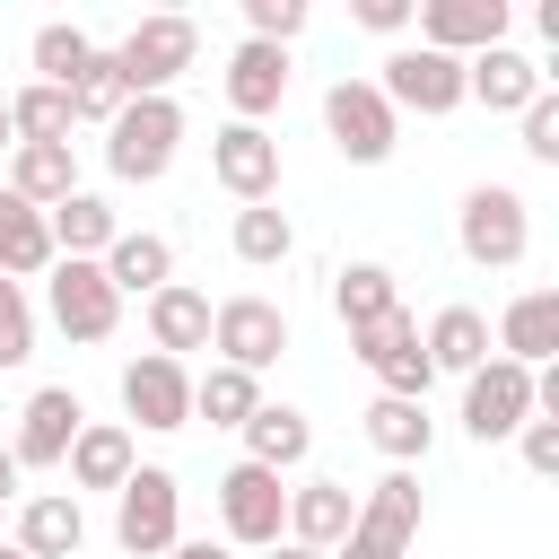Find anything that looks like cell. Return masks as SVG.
<instances>
[{"label": "cell", "instance_id": "7a4b0ae2", "mask_svg": "<svg viewBox=\"0 0 559 559\" xmlns=\"http://www.w3.org/2000/svg\"><path fill=\"white\" fill-rule=\"evenodd\" d=\"M201 61V26L192 17H140L122 44H114V79H122V96H175V79Z\"/></svg>", "mask_w": 559, "mask_h": 559}, {"label": "cell", "instance_id": "9c48e42d", "mask_svg": "<svg viewBox=\"0 0 559 559\" xmlns=\"http://www.w3.org/2000/svg\"><path fill=\"white\" fill-rule=\"evenodd\" d=\"M210 349H218V367H245V376H262L280 349H288V314L271 306V297H218L210 306Z\"/></svg>", "mask_w": 559, "mask_h": 559}, {"label": "cell", "instance_id": "7c38bea8", "mask_svg": "<svg viewBox=\"0 0 559 559\" xmlns=\"http://www.w3.org/2000/svg\"><path fill=\"white\" fill-rule=\"evenodd\" d=\"M122 411H131L148 437H175V428H192V367H183V358H157V349H140V358L122 367Z\"/></svg>", "mask_w": 559, "mask_h": 559}, {"label": "cell", "instance_id": "44dd1931", "mask_svg": "<svg viewBox=\"0 0 559 559\" xmlns=\"http://www.w3.org/2000/svg\"><path fill=\"white\" fill-rule=\"evenodd\" d=\"M79 542H87V507H79L70 489L17 498V550H26V559H79Z\"/></svg>", "mask_w": 559, "mask_h": 559}, {"label": "cell", "instance_id": "f546056e", "mask_svg": "<svg viewBox=\"0 0 559 559\" xmlns=\"http://www.w3.org/2000/svg\"><path fill=\"white\" fill-rule=\"evenodd\" d=\"M0 192H17L26 210H52V201H70V192H79V157H70V148H35V140H26V148H9V183H0Z\"/></svg>", "mask_w": 559, "mask_h": 559}, {"label": "cell", "instance_id": "74e56055", "mask_svg": "<svg viewBox=\"0 0 559 559\" xmlns=\"http://www.w3.org/2000/svg\"><path fill=\"white\" fill-rule=\"evenodd\" d=\"M524 157H533V166H559V87H542V96L524 105Z\"/></svg>", "mask_w": 559, "mask_h": 559}, {"label": "cell", "instance_id": "83f0119b", "mask_svg": "<svg viewBox=\"0 0 559 559\" xmlns=\"http://www.w3.org/2000/svg\"><path fill=\"white\" fill-rule=\"evenodd\" d=\"M236 437H245V463H262V472H297V463L314 454V428H306V411H288V402H262Z\"/></svg>", "mask_w": 559, "mask_h": 559}, {"label": "cell", "instance_id": "9a60e30c", "mask_svg": "<svg viewBox=\"0 0 559 559\" xmlns=\"http://www.w3.org/2000/svg\"><path fill=\"white\" fill-rule=\"evenodd\" d=\"M79 428H87L79 393H70V384H35V393H26V411H17V437H9L17 472H52V463L70 454V437H79Z\"/></svg>", "mask_w": 559, "mask_h": 559}, {"label": "cell", "instance_id": "2e32d148", "mask_svg": "<svg viewBox=\"0 0 559 559\" xmlns=\"http://www.w3.org/2000/svg\"><path fill=\"white\" fill-rule=\"evenodd\" d=\"M411 17H419V44L428 52H454V61L507 44V0H419Z\"/></svg>", "mask_w": 559, "mask_h": 559}, {"label": "cell", "instance_id": "4fadbf2b", "mask_svg": "<svg viewBox=\"0 0 559 559\" xmlns=\"http://www.w3.org/2000/svg\"><path fill=\"white\" fill-rule=\"evenodd\" d=\"M210 175H218V192H236L253 210V201L280 192V140L262 122H218L210 131Z\"/></svg>", "mask_w": 559, "mask_h": 559}, {"label": "cell", "instance_id": "8d00e7d4", "mask_svg": "<svg viewBox=\"0 0 559 559\" xmlns=\"http://www.w3.org/2000/svg\"><path fill=\"white\" fill-rule=\"evenodd\" d=\"M245 35H253V44H280V52H288V44L306 35V0H245Z\"/></svg>", "mask_w": 559, "mask_h": 559}, {"label": "cell", "instance_id": "5bb4252c", "mask_svg": "<svg viewBox=\"0 0 559 559\" xmlns=\"http://www.w3.org/2000/svg\"><path fill=\"white\" fill-rule=\"evenodd\" d=\"M44 297H52V323L70 341H114V323H122V297H114L105 262H52Z\"/></svg>", "mask_w": 559, "mask_h": 559}, {"label": "cell", "instance_id": "ffe728a7", "mask_svg": "<svg viewBox=\"0 0 559 559\" xmlns=\"http://www.w3.org/2000/svg\"><path fill=\"white\" fill-rule=\"evenodd\" d=\"M498 358H515V367H559V288L507 297V314H498Z\"/></svg>", "mask_w": 559, "mask_h": 559}, {"label": "cell", "instance_id": "b9f144b4", "mask_svg": "<svg viewBox=\"0 0 559 559\" xmlns=\"http://www.w3.org/2000/svg\"><path fill=\"white\" fill-rule=\"evenodd\" d=\"M166 559H236V550H227V542H175Z\"/></svg>", "mask_w": 559, "mask_h": 559}, {"label": "cell", "instance_id": "8fae6325", "mask_svg": "<svg viewBox=\"0 0 559 559\" xmlns=\"http://www.w3.org/2000/svg\"><path fill=\"white\" fill-rule=\"evenodd\" d=\"M349 349H358V367H367L393 402H428L437 367H428V349H419V323H411V314H384V323L349 332Z\"/></svg>", "mask_w": 559, "mask_h": 559}, {"label": "cell", "instance_id": "d6986e66", "mask_svg": "<svg viewBox=\"0 0 559 559\" xmlns=\"http://www.w3.org/2000/svg\"><path fill=\"white\" fill-rule=\"evenodd\" d=\"M280 96H288V52L245 35V44L227 52V114H236V122H262V114H280Z\"/></svg>", "mask_w": 559, "mask_h": 559}, {"label": "cell", "instance_id": "5b68a950", "mask_svg": "<svg viewBox=\"0 0 559 559\" xmlns=\"http://www.w3.org/2000/svg\"><path fill=\"white\" fill-rule=\"evenodd\" d=\"M411 542H419V472H384L358 498V515H349L332 559H411Z\"/></svg>", "mask_w": 559, "mask_h": 559}, {"label": "cell", "instance_id": "6da1fadb", "mask_svg": "<svg viewBox=\"0 0 559 559\" xmlns=\"http://www.w3.org/2000/svg\"><path fill=\"white\" fill-rule=\"evenodd\" d=\"M454 245H463V262H480V271H515V262L533 253V210H524V192H515V183H472L463 210H454Z\"/></svg>", "mask_w": 559, "mask_h": 559}, {"label": "cell", "instance_id": "ee69618b", "mask_svg": "<svg viewBox=\"0 0 559 559\" xmlns=\"http://www.w3.org/2000/svg\"><path fill=\"white\" fill-rule=\"evenodd\" d=\"M0 148H17V131H9V96H0Z\"/></svg>", "mask_w": 559, "mask_h": 559}, {"label": "cell", "instance_id": "ab89813d", "mask_svg": "<svg viewBox=\"0 0 559 559\" xmlns=\"http://www.w3.org/2000/svg\"><path fill=\"white\" fill-rule=\"evenodd\" d=\"M411 9H419V0H358L349 17H358L367 35H402V26H411Z\"/></svg>", "mask_w": 559, "mask_h": 559}, {"label": "cell", "instance_id": "e575fe53", "mask_svg": "<svg viewBox=\"0 0 559 559\" xmlns=\"http://www.w3.org/2000/svg\"><path fill=\"white\" fill-rule=\"evenodd\" d=\"M122 105H131V96H122V79H114V52H96V61L70 79V114H79V122H114Z\"/></svg>", "mask_w": 559, "mask_h": 559}, {"label": "cell", "instance_id": "e0dca14e", "mask_svg": "<svg viewBox=\"0 0 559 559\" xmlns=\"http://www.w3.org/2000/svg\"><path fill=\"white\" fill-rule=\"evenodd\" d=\"M542 87H550V70H542L533 52H515V44H489V52H472V61H463V105L524 114Z\"/></svg>", "mask_w": 559, "mask_h": 559}, {"label": "cell", "instance_id": "cb8c5ba5", "mask_svg": "<svg viewBox=\"0 0 559 559\" xmlns=\"http://www.w3.org/2000/svg\"><path fill=\"white\" fill-rule=\"evenodd\" d=\"M44 227H52V253H61V262H105V245L122 236L114 201H96V192H70V201H52V210H44Z\"/></svg>", "mask_w": 559, "mask_h": 559}, {"label": "cell", "instance_id": "52a82bcc", "mask_svg": "<svg viewBox=\"0 0 559 559\" xmlns=\"http://www.w3.org/2000/svg\"><path fill=\"white\" fill-rule=\"evenodd\" d=\"M533 419V367H515V358H480L472 376H463V437H480V445H498V437H515Z\"/></svg>", "mask_w": 559, "mask_h": 559}, {"label": "cell", "instance_id": "d4e9b609", "mask_svg": "<svg viewBox=\"0 0 559 559\" xmlns=\"http://www.w3.org/2000/svg\"><path fill=\"white\" fill-rule=\"evenodd\" d=\"M367 445H376L393 472L428 463V445H437V419H428V402H393V393H376V402H367Z\"/></svg>", "mask_w": 559, "mask_h": 559}, {"label": "cell", "instance_id": "4316f807", "mask_svg": "<svg viewBox=\"0 0 559 559\" xmlns=\"http://www.w3.org/2000/svg\"><path fill=\"white\" fill-rule=\"evenodd\" d=\"M419 349H428L437 376H472V367L489 358V314H480V306H437L428 332H419Z\"/></svg>", "mask_w": 559, "mask_h": 559}, {"label": "cell", "instance_id": "ba28073f", "mask_svg": "<svg viewBox=\"0 0 559 559\" xmlns=\"http://www.w3.org/2000/svg\"><path fill=\"white\" fill-rule=\"evenodd\" d=\"M218 524H227V550H271L280 524H288V489H280V472H262V463H227V472H218Z\"/></svg>", "mask_w": 559, "mask_h": 559}, {"label": "cell", "instance_id": "d590c367", "mask_svg": "<svg viewBox=\"0 0 559 559\" xmlns=\"http://www.w3.org/2000/svg\"><path fill=\"white\" fill-rule=\"evenodd\" d=\"M35 358V306L17 280H0V367H26Z\"/></svg>", "mask_w": 559, "mask_h": 559}, {"label": "cell", "instance_id": "1f68e13d", "mask_svg": "<svg viewBox=\"0 0 559 559\" xmlns=\"http://www.w3.org/2000/svg\"><path fill=\"white\" fill-rule=\"evenodd\" d=\"M262 411V376H245V367H210V376H192V419H210V428H245Z\"/></svg>", "mask_w": 559, "mask_h": 559}, {"label": "cell", "instance_id": "ac0fdd59", "mask_svg": "<svg viewBox=\"0 0 559 559\" xmlns=\"http://www.w3.org/2000/svg\"><path fill=\"white\" fill-rule=\"evenodd\" d=\"M61 472H70V498H79V489H122V480L140 472V445H131L122 419H87V428L70 437Z\"/></svg>", "mask_w": 559, "mask_h": 559}, {"label": "cell", "instance_id": "f1b7e54d", "mask_svg": "<svg viewBox=\"0 0 559 559\" xmlns=\"http://www.w3.org/2000/svg\"><path fill=\"white\" fill-rule=\"evenodd\" d=\"M332 314H341V332H367V323L402 314L393 271H384V262H341V271H332Z\"/></svg>", "mask_w": 559, "mask_h": 559}, {"label": "cell", "instance_id": "484cf974", "mask_svg": "<svg viewBox=\"0 0 559 559\" xmlns=\"http://www.w3.org/2000/svg\"><path fill=\"white\" fill-rule=\"evenodd\" d=\"M105 280H114V297H157V288L175 280V245L148 236V227H122V236L105 245Z\"/></svg>", "mask_w": 559, "mask_h": 559}, {"label": "cell", "instance_id": "8992f818", "mask_svg": "<svg viewBox=\"0 0 559 559\" xmlns=\"http://www.w3.org/2000/svg\"><path fill=\"white\" fill-rule=\"evenodd\" d=\"M323 131H332V148L349 166H384L402 148V114L376 96V79H332L323 87Z\"/></svg>", "mask_w": 559, "mask_h": 559}, {"label": "cell", "instance_id": "3957f363", "mask_svg": "<svg viewBox=\"0 0 559 559\" xmlns=\"http://www.w3.org/2000/svg\"><path fill=\"white\" fill-rule=\"evenodd\" d=\"M175 148H183V105H175V96H131V105L105 122V166H114L122 183H157V175L175 166Z\"/></svg>", "mask_w": 559, "mask_h": 559}, {"label": "cell", "instance_id": "836d02e7", "mask_svg": "<svg viewBox=\"0 0 559 559\" xmlns=\"http://www.w3.org/2000/svg\"><path fill=\"white\" fill-rule=\"evenodd\" d=\"M87 61H96L87 26H61V17H52V26H35V79H44V87H70Z\"/></svg>", "mask_w": 559, "mask_h": 559}, {"label": "cell", "instance_id": "30bf717a", "mask_svg": "<svg viewBox=\"0 0 559 559\" xmlns=\"http://www.w3.org/2000/svg\"><path fill=\"white\" fill-rule=\"evenodd\" d=\"M376 96L393 105V114H454L463 105V61L454 52H428V44H402L393 61H384V79H376Z\"/></svg>", "mask_w": 559, "mask_h": 559}, {"label": "cell", "instance_id": "d6a6232c", "mask_svg": "<svg viewBox=\"0 0 559 559\" xmlns=\"http://www.w3.org/2000/svg\"><path fill=\"white\" fill-rule=\"evenodd\" d=\"M227 245H236V262H253V271H271V262H288V253H297V227H288V210H271V201H253V210H236V227H227Z\"/></svg>", "mask_w": 559, "mask_h": 559}, {"label": "cell", "instance_id": "f35d334b", "mask_svg": "<svg viewBox=\"0 0 559 559\" xmlns=\"http://www.w3.org/2000/svg\"><path fill=\"white\" fill-rule=\"evenodd\" d=\"M515 445H524V472H542V480L559 472V419H524Z\"/></svg>", "mask_w": 559, "mask_h": 559}, {"label": "cell", "instance_id": "60d3db41", "mask_svg": "<svg viewBox=\"0 0 559 559\" xmlns=\"http://www.w3.org/2000/svg\"><path fill=\"white\" fill-rule=\"evenodd\" d=\"M17 480H26V472H17V454H9V445H0V507H17V498H26V489H17Z\"/></svg>", "mask_w": 559, "mask_h": 559}, {"label": "cell", "instance_id": "7bdbcfd3", "mask_svg": "<svg viewBox=\"0 0 559 559\" xmlns=\"http://www.w3.org/2000/svg\"><path fill=\"white\" fill-rule=\"evenodd\" d=\"M262 559H323V550H306V542H271Z\"/></svg>", "mask_w": 559, "mask_h": 559}, {"label": "cell", "instance_id": "4dcf8cb0", "mask_svg": "<svg viewBox=\"0 0 559 559\" xmlns=\"http://www.w3.org/2000/svg\"><path fill=\"white\" fill-rule=\"evenodd\" d=\"M61 253H52V227H44V210H26L17 192H0V280H35V271H52Z\"/></svg>", "mask_w": 559, "mask_h": 559}, {"label": "cell", "instance_id": "f6af8a7d", "mask_svg": "<svg viewBox=\"0 0 559 559\" xmlns=\"http://www.w3.org/2000/svg\"><path fill=\"white\" fill-rule=\"evenodd\" d=\"M0 559H26V550H17V542H0Z\"/></svg>", "mask_w": 559, "mask_h": 559}, {"label": "cell", "instance_id": "603a6c76", "mask_svg": "<svg viewBox=\"0 0 559 559\" xmlns=\"http://www.w3.org/2000/svg\"><path fill=\"white\" fill-rule=\"evenodd\" d=\"M140 314H148V349H157V358H183V349H210V297H201V288H183V280H166L157 297H140Z\"/></svg>", "mask_w": 559, "mask_h": 559}, {"label": "cell", "instance_id": "7402d4cb", "mask_svg": "<svg viewBox=\"0 0 559 559\" xmlns=\"http://www.w3.org/2000/svg\"><path fill=\"white\" fill-rule=\"evenodd\" d=\"M349 515H358V498L341 489V480H297L288 489V524H280V542H306V550H341V533H349Z\"/></svg>", "mask_w": 559, "mask_h": 559}, {"label": "cell", "instance_id": "277c9868", "mask_svg": "<svg viewBox=\"0 0 559 559\" xmlns=\"http://www.w3.org/2000/svg\"><path fill=\"white\" fill-rule=\"evenodd\" d=\"M114 542L131 559H166L183 542V480L166 463H140L122 489H114Z\"/></svg>", "mask_w": 559, "mask_h": 559}]
</instances>
